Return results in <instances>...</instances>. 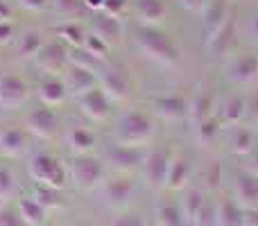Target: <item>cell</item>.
<instances>
[{
    "instance_id": "cell-1",
    "label": "cell",
    "mask_w": 258,
    "mask_h": 226,
    "mask_svg": "<svg viewBox=\"0 0 258 226\" xmlns=\"http://www.w3.org/2000/svg\"><path fill=\"white\" fill-rule=\"evenodd\" d=\"M136 48L147 59L161 63V66H177L181 61V50L172 41L168 32L161 27H145L141 25L136 30Z\"/></svg>"
},
{
    "instance_id": "cell-2",
    "label": "cell",
    "mask_w": 258,
    "mask_h": 226,
    "mask_svg": "<svg viewBox=\"0 0 258 226\" xmlns=\"http://www.w3.org/2000/svg\"><path fill=\"white\" fill-rule=\"evenodd\" d=\"M118 142L143 147L154 136V120L141 109H129L118 118Z\"/></svg>"
},
{
    "instance_id": "cell-3",
    "label": "cell",
    "mask_w": 258,
    "mask_h": 226,
    "mask_svg": "<svg viewBox=\"0 0 258 226\" xmlns=\"http://www.w3.org/2000/svg\"><path fill=\"white\" fill-rule=\"evenodd\" d=\"M27 172L34 179L36 183H43V186L57 188V190H63L66 186V170L59 163L57 156L45 154V152H39L30 159L27 163Z\"/></svg>"
},
{
    "instance_id": "cell-4",
    "label": "cell",
    "mask_w": 258,
    "mask_h": 226,
    "mask_svg": "<svg viewBox=\"0 0 258 226\" xmlns=\"http://www.w3.org/2000/svg\"><path fill=\"white\" fill-rule=\"evenodd\" d=\"M224 80L236 86H249L258 80V54L236 52L224 59Z\"/></svg>"
},
{
    "instance_id": "cell-5",
    "label": "cell",
    "mask_w": 258,
    "mask_h": 226,
    "mask_svg": "<svg viewBox=\"0 0 258 226\" xmlns=\"http://www.w3.org/2000/svg\"><path fill=\"white\" fill-rule=\"evenodd\" d=\"M71 177L82 190H95L104 179V165L91 154H80L71 163Z\"/></svg>"
},
{
    "instance_id": "cell-6",
    "label": "cell",
    "mask_w": 258,
    "mask_h": 226,
    "mask_svg": "<svg viewBox=\"0 0 258 226\" xmlns=\"http://www.w3.org/2000/svg\"><path fill=\"white\" fill-rule=\"evenodd\" d=\"M30 98V86L16 72H5L0 75V109L5 111H16Z\"/></svg>"
},
{
    "instance_id": "cell-7",
    "label": "cell",
    "mask_w": 258,
    "mask_h": 226,
    "mask_svg": "<svg viewBox=\"0 0 258 226\" xmlns=\"http://www.w3.org/2000/svg\"><path fill=\"white\" fill-rule=\"evenodd\" d=\"M170 154L165 147H154V149L145 152L143 159V179L150 188H165V177H168V165H170Z\"/></svg>"
},
{
    "instance_id": "cell-8",
    "label": "cell",
    "mask_w": 258,
    "mask_h": 226,
    "mask_svg": "<svg viewBox=\"0 0 258 226\" xmlns=\"http://www.w3.org/2000/svg\"><path fill=\"white\" fill-rule=\"evenodd\" d=\"M98 86L104 91L111 102H125L132 93V82L129 75L125 72V68L113 66V68H104L102 72H98Z\"/></svg>"
},
{
    "instance_id": "cell-9",
    "label": "cell",
    "mask_w": 258,
    "mask_h": 226,
    "mask_svg": "<svg viewBox=\"0 0 258 226\" xmlns=\"http://www.w3.org/2000/svg\"><path fill=\"white\" fill-rule=\"evenodd\" d=\"M59 129V115L52 111V107L32 109L25 118V131L41 140H50Z\"/></svg>"
},
{
    "instance_id": "cell-10",
    "label": "cell",
    "mask_w": 258,
    "mask_h": 226,
    "mask_svg": "<svg viewBox=\"0 0 258 226\" xmlns=\"http://www.w3.org/2000/svg\"><path fill=\"white\" fill-rule=\"evenodd\" d=\"M77 104H80L82 113H84L89 120H93V122H104V120L111 115L113 102L104 95V91L100 89V86H95V89H91L89 93L80 95V98H77Z\"/></svg>"
},
{
    "instance_id": "cell-11",
    "label": "cell",
    "mask_w": 258,
    "mask_h": 226,
    "mask_svg": "<svg viewBox=\"0 0 258 226\" xmlns=\"http://www.w3.org/2000/svg\"><path fill=\"white\" fill-rule=\"evenodd\" d=\"M202 16H204L202 18V30H204V41H206L233 18L231 5H229V0H209L206 7L202 9Z\"/></svg>"
},
{
    "instance_id": "cell-12",
    "label": "cell",
    "mask_w": 258,
    "mask_h": 226,
    "mask_svg": "<svg viewBox=\"0 0 258 226\" xmlns=\"http://www.w3.org/2000/svg\"><path fill=\"white\" fill-rule=\"evenodd\" d=\"M143 159H145V152L143 147H134V145H113L111 149L107 152V163L111 165L118 172H132V170L141 168Z\"/></svg>"
},
{
    "instance_id": "cell-13",
    "label": "cell",
    "mask_w": 258,
    "mask_h": 226,
    "mask_svg": "<svg viewBox=\"0 0 258 226\" xmlns=\"http://www.w3.org/2000/svg\"><path fill=\"white\" fill-rule=\"evenodd\" d=\"M236 43V21H229L227 25H222L213 36L204 41V48L211 57L215 59H227L231 57V48Z\"/></svg>"
},
{
    "instance_id": "cell-14",
    "label": "cell",
    "mask_w": 258,
    "mask_h": 226,
    "mask_svg": "<svg viewBox=\"0 0 258 226\" xmlns=\"http://www.w3.org/2000/svg\"><path fill=\"white\" fill-rule=\"evenodd\" d=\"M134 192H136V186H134V181L129 177H113L102 183V197L113 208H120V206L129 204Z\"/></svg>"
},
{
    "instance_id": "cell-15",
    "label": "cell",
    "mask_w": 258,
    "mask_h": 226,
    "mask_svg": "<svg viewBox=\"0 0 258 226\" xmlns=\"http://www.w3.org/2000/svg\"><path fill=\"white\" fill-rule=\"evenodd\" d=\"M154 113L165 122H181L188 118V100L181 95H163L152 102Z\"/></svg>"
},
{
    "instance_id": "cell-16",
    "label": "cell",
    "mask_w": 258,
    "mask_h": 226,
    "mask_svg": "<svg viewBox=\"0 0 258 226\" xmlns=\"http://www.w3.org/2000/svg\"><path fill=\"white\" fill-rule=\"evenodd\" d=\"M63 84H66L68 95L80 98V95L89 93L91 89L98 86V72L86 70V68H80V66H71V63H68V70H66V75H63Z\"/></svg>"
},
{
    "instance_id": "cell-17",
    "label": "cell",
    "mask_w": 258,
    "mask_h": 226,
    "mask_svg": "<svg viewBox=\"0 0 258 226\" xmlns=\"http://www.w3.org/2000/svg\"><path fill=\"white\" fill-rule=\"evenodd\" d=\"M36 63H39L41 70L50 72V75H57V72H61L68 66V50L59 41L45 43L41 48V52L36 54Z\"/></svg>"
},
{
    "instance_id": "cell-18",
    "label": "cell",
    "mask_w": 258,
    "mask_h": 226,
    "mask_svg": "<svg viewBox=\"0 0 258 226\" xmlns=\"http://www.w3.org/2000/svg\"><path fill=\"white\" fill-rule=\"evenodd\" d=\"M190 174H192V165L188 161V156L183 154H174L170 159V165H168V177H165V188L172 192L177 190H183L190 181Z\"/></svg>"
},
{
    "instance_id": "cell-19",
    "label": "cell",
    "mask_w": 258,
    "mask_h": 226,
    "mask_svg": "<svg viewBox=\"0 0 258 226\" xmlns=\"http://www.w3.org/2000/svg\"><path fill=\"white\" fill-rule=\"evenodd\" d=\"M134 12L141 25L145 27H159L163 25L165 16H168V7L163 0H136Z\"/></svg>"
},
{
    "instance_id": "cell-20",
    "label": "cell",
    "mask_w": 258,
    "mask_h": 226,
    "mask_svg": "<svg viewBox=\"0 0 258 226\" xmlns=\"http://www.w3.org/2000/svg\"><path fill=\"white\" fill-rule=\"evenodd\" d=\"M91 34L100 36L104 43H109L113 48V45L122 39V23H120V18L107 16V14L100 12V16H95L93 25H91Z\"/></svg>"
},
{
    "instance_id": "cell-21",
    "label": "cell",
    "mask_w": 258,
    "mask_h": 226,
    "mask_svg": "<svg viewBox=\"0 0 258 226\" xmlns=\"http://www.w3.org/2000/svg\"><path fill=\"white\" fill-rule=\"evenodd\" d=\"M215 115V98L211 91L202 89L195 93V98L188 102V118L192 120L195 124L204 122V120L213 118Z\"/></svg>"
},
{
    "instance_id": "cell-22",
    "label": "cell",
    "mask_w": 258,
    "mask_h": 226,
    "mask_svg": "<svg viewBox=\"0 0 258 226\" xmlns=\"http://www.w3.org/2000/svg\"><path fill=\"white\" fill-rule=\"evenodd\" d=\"M236 201L242 210L258 208V179L251 174H240L236 179Z\"/></svg>"
},
{
    "instance_id": "cell-23",
    "label": "cell",
    "mask_w": 258,
    "mask_h": 226,
    "mask_svg": "<svg viewBox=\"0 0 258 226\" xmlns=\"http://www.w3.org/2000/svg\"><path fill=\"white\" fill-rule=\"evenodd\" d=\"M68 98V91L63 80H57V77H48L39 84V100L43 107H59L63 104V100Z\"/></svg>"
},
{
    "instance_id": "cell-24",
    "label": "cell",
    "mask_w": 258,
    "mask_h": 226,
    "mask_svg": "<svg viewBox=\"0 0 258 226\" xmlns=\"http://www.w3.org/2000/svg\"><path fill=\"white\" fill-rule=\"evenodd\" d=\"M247 98H242V95H233V98H229L227 102L222 104V109H220V115L218 118L222 120L224 127H236V124H240L242 120L247 118Z\"/></svg>"
},
{
    "instance_id": "cell-25",
    "label": "cell",
    "mask_w": 258,
    "mask_h": 226,
    "mask_svg": "<svg viewBox=\"0 0 258 226\" xmlns=\"http://www.w3.org/2000/svg\"><path fill=\"white\" fill-rule=\"evenodd\" d=\"M215 226H242V208L236 199L222 197L215 204Z\"/></svg>"
},
{
    "instance_id": "cell-26",
    "label": "cell",
    "mask_w": 258,
    "mask_h": 226,
    "mask_svg": "<svg viewBox=\"0 0 258 226\" xmlns=\"http://www.w3.org/2000/svg\"><path fill=\"white\" fill-rule=\"evenodd\" d=\"M66 145L75 156L80 154H91L95 147V133L89 131L86 127H71L66 131Z\"/></svg>"
},
{
    "instance_id": "cell-27",
    "label": "cell",
    "mask_w": 258,
    "mask_h": 226,
    "mask_svg": "<svg viewBox=\"0 0 258 226\" xmlns=\"http://www.w3.org/2000/svg\"><path fill=\"white\" fill-rule=\"evenodd\" d=\"M16 213L21 215V219L25 222V226H43L45 219H48V210H45L32 195L18 199V210Z\"/></svg>"
},
{
    "instance_id": "cell-28",
    "label": "cell",
    "mask_w": 258,
    "mask_h": 226,
    "mask_svg": "<svg viewBox=\"0 0 258 226\" xmlns=\"http://www.w3.org/2000/svg\"><path fill=\"white\" fill-rule=\"evenodd\" d=\"M25 152V131L23 129H3L0 131V154L16 159Z\"/></svg>"
},
{
    "instance_id": "cell-29",
    "label": "cell",
    "mask_w": 258,
    "mask_h": 226,
    "mask_svg": "<svg viewBox=\"0 0 258 226\" xmlns=\"http://www.w3.org/2000/svg\"><path fill=\"white\" fill-rule=\"evenodd\" d=\"M229 129H231V133H229V149L236 156H249L251 145H254L251 129L242 127V124H236V127H229Z\"/></svg>"
},
{
    "instance_id": "cell-30",
    "label": "cell",
    "mask_w": 258,
    "mask_h": 226,
    "mask_svg": "<svg viewBox=\"0 0 258 226\" xmlns=\"http://www.w3.org/2000/svg\"><path fill=\"white\" fill-rule=\"evenodd\" d=\"M54 34H57L59 39H61V43L68 45V48H82L86 41L84 27L77 21H63L61 25L54 27Z\"/></svg>"
},
{
    "instance_id": "cell-31",
    "label": "cell",
    "mask_w": 258,
    "mask_h": 226,
    "mask_svg": "<svg viewBox=\"0 0 258 226\" xmlns=\"http://www.w3.org/2000/svg\"><path fill=\"white\" fill-rule=\"evenodd\" d=\"M43 45L45 43H43V34L41 32H36V30L25 32L16 45V54H18V59H36V54L41 52Z\"/></svg>"
},
{
    "instance_id": "cell-32",
    "label": "cell",
    "mask_w": 258,
    "mask_h": 226,
    "mask_svg": "<svg viewBox=\"0 0 258 226\" xmlns=\"http://www.w3.org/2000/svg\"><path fill=\"white\" fill-rule=\"evenodd\" d=\"M222 120L218 118V115H213V118L204 120V122L195 124V136H197V142H200L202 147H209L213 145L215 140H218L220 131H222Z\"/></svg>"
},
{
    "instance_id": "cell-33",
    "label": "cell",
    "mask_w": 258,
    "mask_h": 226,
    "mask_svg": "<svg viewBox=\"0 0 258 226\" xmlns=\"http://www.w3.org/2000/svg\"><path fill=\"white\" fill-rule=\"evenodd\" d=\"M32 197L43 206L45 210H54V208H61V190L57 188H50L43 186V183H36L34 190H32Z\"/></svg>"
},
{
    "instance_id": "cell-34",
    "label": "cell",
    "mask_w": 258,
    "mask_h": 226,
    "mask_svg": "<svg viewBox=\"0 0 258 226\" xmlns=\"http://www.w3.org/2000/svg\"><path fill=\"white\" fill-rule=\"evenodd\" d=\"M204 192L197 190V188H192V190L186 192V197L181 199V215L186 222H192L195 219V215L200 213V208L204 206Z\"/></svg>"
},
{
    "instance_id": "cell-35",
    "label": "cell",
    "mask_w": 258,
    "mask_h": 226,
    "mask_svg": "<svg viewBox=\"0 0 258 226\" xmlns=\"http://www.w3.org/2000/svg\"><path fill=\"white\" fill-rule=\"evenodd\" d=\"M186 219L181 215V208H177L170 201H163V204L156 208V226H181Z\"/></svg>"
},
{
    "instance_id": "cell-36",
    "label": "cell",
    "mask_w": 258,
    "mask_h": 226,
    "mask_svg": "<svg viewBox=\"0 0 258 226\" xmlns=\"http://www.w3.org/2000/svg\"><path fill=\"white\" fill-rule=\"evenodd\" d=\"M68 63H71V66L86 68V70H93V72H98V68H100V61L95 57H91L84 48H71L68 50Z\"/></svg>"
},
{
    "instance_id": "cell-37",
    "label": "cell",
    "mask_w": 258,
    "mask_h": 226,
    "mask_svg": "<svg viewBox=\"0 0 258 226\" xmlns=\"http://www.w3.org/2000/svg\"><path fill=\"white\" fill-rule=\"evenodd\" d=\"M84 9H86L84 0H54V12H57L63 21H75Z\"/></svg>"
},
{
    "instance_id": "cell-38",
    "label": "cell",
    "mask_w": 258,
    "mask_h": 226,
    "mask_svg": "<svg viewBox=\"0 0 258 226\" xmlns=\"http://www.w3.org/2000/svg\"><path fill=\"white\" fill-rule=\"evenodd\" d=\"M82 48H84L91 57L98 59V61H104V59L109 57V52H111V45L104 43V41L100 39V36H95V34H86V41H84Z\"/></svg>"
},
{
    "instance_id": "cell-39",
    "label": "cell",
    "mask_w": 258,
    "mask_h": 226,
    "mask_svg": "<svg viewBox=\"0 0 258 226\" xmlns=\"http://www.w3.org/2000/svg\"><path fill=\"white\" fill-rule=\"evenodd\" d=\"M16 195V181L14 174L9 172L5 165H0V206H5L9 199H14Z\"/></svg>"
},
{
    "instance_id": "cell-40",
    "label": "cell",
    "mask_w": 258,
    "mask_h": 226,
    "mask_svg": "<svg viewBox=\"0 0 258 226\" xmlns=\"http://www.w3.org/2000/svg\"><path fill=\"white\" fill-rule=\"evenodd\" d=\"M195 226H215V206L211 201H204V206L200 208V213L192 219Z\"/></svg>"
},
{
    "instance_id": "cell-41",
    "label": "cell",
    "mask_w": 258,
    "mask_h": 226,
    "mask_svg": "<svg viewBox=\"0 0 258 226\" xmlns=\"http://www.w3.org/2000/svg\"><path fill=\"white\" fill-rule=\"evenodd\" d=\"M127 7H129V0H104L102 14H107V16H116V18H120L122 14L127 12Z\"/></svg>"
},
{
    "instance_id": "cell-42",
    "label": "cell",
    "mask_w": 258,
    "mask_h": 226,
    "mask_svg": "<svg viewBox=\"0 0 258 226\" xmlns=\"http://www.w3.org/2000/svg\"><path fill=\"white\" fill-rule=\"evenodd\" d=\"M109 226H145V219H143V215H138V213H122Z\"/></svg>"
},
{
    "instance_id": "cell-43",
    "label": "cell",
    "mask_w": 258,
    "mask_h": 226,
    "mask_svg": "<svg viewBox=\"0 0 258 226\" xmlns=\"http://www.w3.org/2000/svg\"><path fill=\"white\" fill-rule=\"evenodd\" d=\"M0 226H25L21 215L9 210L7 206H0Z\"/></svg>"
},
{
    "instance_id": "cell-44",
    "label": "cell",
    "mask_w": 258,
    "mask_h": 226,
    "mask_svg": "<svg viewBox=\"0 0 258 226\" xmlns=\"http://www.w3.org/2000/svg\"><path fill=\"white\" fill-rule=\"evenodd\" d=\"M220 181H222V165L218 161H213L209 168V174H206V183H209V188H218Z\"/></svg>"
},
{
    "instance_id": "cell-45",
    "label": "cell",
    "mask_w": 258,
    "mask_h": 226,
    "mask_svg": "<svg viewBox=\"0 0 258 226\" xmlns=\"http://www.w3.org/2000/svg\"><path fill=\"white\" fill-rule=\"evenodd\" d=\"M12 39H14V25H12V21L0 23V45L12 43Z\"/></svg>"
},
{
    "instance_id": "cell-46",
    "label": "cell",
    "mask_w": 258,
    "mask_h": 226,
    "mask_svg": "<svg viewBox=\"0 0 258 226\" xmlns=\"http://www.w3.org/2000/svg\"><path fill=\"white\" fill-rule=\"evenodd\" d=\"M177 3H179V7H183L186 12H202L209 0H177Z\"/></svg>"
},
{
    "instance_id": "cell-47",
    "label": "cell",
    "mask_w": 258,
    "mask_h": 226,
    "mask_svg": "<svg viewBox=\"0 0 258 226\" xmlns=\"http://www.w3.org/2000/svg\"><path fill=\"white\" fill-rule=\"evenodd\" d=\"M18 5L23 9H27V12H41L48 5V0H18Z\"/></svg>"
},
{
    "instance_id": "cell-48",
    "label": "cell",
    "mask_w": 258,
    "mask_h": 226,
    "mask_svg": "<svg viewBox=\"0 0 258 226\" xmlns=\"http://www.w3.org/2000/svg\"><path fill=\"white\" fill-rule=\"evenodd\" d=\"M242 226H258V208L242 210Z\"/></svg>"
},
{
    "instance_id": "cell-49",
    "label": "cell",
    "mask_w": 258,
    "mask_h": 226,
    "mask_svg": "<svg viewBox=\"0 0 258 226\" xmlns=\"http://www.w3.org/2000/svg\"><path fill=\"white\" fill-rule=\"evenodd\" d=\"M247 30H249L251 39H254L256 43H258V7L254 9V14H251V18H249V27H247Z\"/></svg>"
},
{
    "instance_id": "cell-50",
    "label": "cell",
    "mask_w": 258,
    "mask_h": 226,
    "mask_svg": "<svg viewBox=\"0 0 258 226\" xmlns=\"http://www.w3.org/2000/svg\"><path fill=\"white\" fill-rule=\"evenodd\" d=\"M247 174L258 179V154H249V163H247Z\"/></svg>"
},
{
    "instance_id": "cell-51",
    "label": "cell",
    "mask_w": 258,
    "mask_h": 226,
    "mask_svg": "<svg viewBox=\"0 0 258 226\" xmlns=\"http://www.w3.org/2000/svg\"><path fill=\"white\" fill-rule=\"evenodd\" d=\"M12 21V7H9L5 0H0V23Z\"/></svg>"
},
{
    "instance_id": "cell-52",
    "label": "cell",
    "mask_w": 258,
    "mask_h": 226,
    "mask_svg": "<svg viewBox=\"0 0 258 226\" xmlns=\"http://www.w3.org/2000/svg\"><path fill=\"white\" fill-rule=\"evenodd\" d=\"M84 7L89 9V12H102L104 0H84Z\"/></svg>"
}]
</instances>
